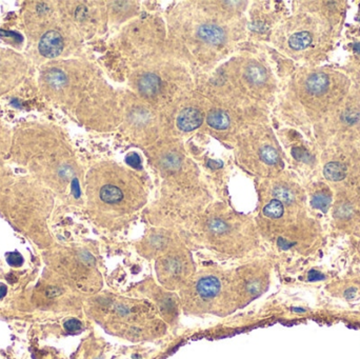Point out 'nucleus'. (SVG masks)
Wrapping results in <instances>:
<instances>
[{"instance_id":"10","label":"nucleus","mask_w":360,"mask_h":359,"mask_svg":"<svg viewBox=\"0 0 360 359\" xmlns=\"http://www.w3.org/2000/svg\"><path fill=\"white\" fill-rule=\"evenodd\" d=\"M139 91L145 96H154L161 88V80L153 73H147L139 79L138 82Z\"/></svg>"},{"instance_id":"7","label":"nucleus","mask_w":360,"mask_h":359,"mask_svg":"<svg viewBox=\"0 0 360 359\" xmlns=\"http://www.w3.org/2000/svg\"><path fill=\"white\" fill-rule=\"evenodd\" d=\"M202 115L201 113L194 108L184 109L180 112L177 118L178 128L184 132H190L197 129L202 124Z\"/></svg>"},{"instance_id":"15","label":"nucleus","mask_w":360,"mask_h":359,"mask_svg":"<svg viewBox=\"0 0 360 359\" xmlns=\"http://www.w3.org/2000/svg\"><path fill=\"white\" fill-rule=\"evenodd\" d=\"M283 203L277 199L271 200L263 207V214L269 218L277 219L283 215Z\"/></svg>"},{"instance_id":"21","label":"nucleus","mask_w":360,"mask_h":359,"mask_svg":"<svg viewBox=\"0 0 360 359\" xmlns=\"http://www.w3.org/2000/svg\"><path fill=\"white\" fill-rule=\"evenodd\" d=\"M353 213V207L350 203H344L337 207V210L335 212L337 217H340V218H347V217H350Z\"/></svg>"},{"instance_id":"4","label":"nucleus","mask_w":360,"mask_h":359,"mask_svg":"<svg viewBox=\"0 0 360 359\" xmlns=\"http://www.w3.org/2000/svg\"><path fill=\"white\" fill-rule=\"evenodd\" d=\"M156 271L159 281L167 289H182L194 275L191 259L181 253L168 254L157 259Z\"/></svg>"},{"instance_id":"5","label":"nucleus","mask_w":360,"mask_h":359,"mask_svg":"<svg viewBox=\"0 0 360 359\" xmlns=\"http://www.w3.org/2000/svg\"><path fill=\"white\" fill-rule=\"evenodd\" d=\"M263 278L256 274L252 264L237 269L233 272V287L237 307H243L260 295L263 288Z\"/></svg>"},{"instance_id":"3","label":"nucleus","mask_w":360,"mask_h":359,"mask_svg":"<svg viewBox=\"0 0 360 359\" xmlns=\"http://www.w3.org/2000/svg\"><path fill=\"white\" fill-rule=\"evenodd\" d=\"M181 299L186 311L194 314H223L237 307L233 272L206 270L192 276L182 288Z\"/></svg>"},{"instance_id":"22","label":"nucleus","mask_w":360,"mask_h":359,"mask_svg":"<svg viewBox=\"0 0 360 359\" xmlns=\"http://www.w3.org/2000/svg\"><path fill=\"white\" fill-rule=\"evenodd\" d=\"M359 118V113L355 110H348L344 113V119L348 122V124H354Z\"/></svg>"},{"instance_id":"26","label":"nucleus","mask_w":360,"mask_h":359,"mask_svg":"<svg viewBox=\"0 0 360 359\" xmlns=\"http://www.w3.org/2000/svg\"><path fill=\"white\" fill-rule=\"evenodd\" d=\"M355 293H356V289L355 288H350L349 290H347L345 292V296L348 298V299H351L353 298L355 296Z\"/></svg>"},{"instance_id":"27","label":"nucleus","mask_w":360,"mask_h":359,"mask_svg":"<svg viewBox=\"0 0 360 359\" xmlns=\"http://www.w3.org/2000/svg\"><path fill=\"white\" fill-rule=\"evenodd\" d=\"M354 51L356 52V53H359L360 54V42H358V43H355L354 44Z\"/></svg>"},{"instance_id":"9","label":"nucleus","mask_w":360,"mask_h":359,"mask_svg":"<svg viewBox=\"0 0 360 359\" xmlns=\"http://www.w3.org/2000/svg\"><path fill=\"white\" fill-rule=\"evenodd\" d=\"M329 77L325 73H314L307 79L306 87L309 93L313 95L320 96L329 89Z\"/></svg>"},{"instance_id":"8","label":"nucleus","mask_w":360,"mask_h":359,"mask_svg":"<svg viewBox=\"0 0 360 359\" xmlns=\"http://www.w3.org/2000/svg\"><path fill=\"white\" fill-rule=\"evenodd\" d=\"M197 35L201 40L212 44H220L225 41L226 35L221 27L216 24L207 23L199 26Z\"/></svg>"},{"instance_id":"20","label":"nucleus","mask_w":360,"mask_h":359,"mask_svg":"<svg viewBox=\"0 0 360 359\" xmlns=\"http://www.w3.org/2000/svg\"><path fill=\"white\" fill-rule=\"evenodd\" d=\"M292 155L295 159L299 160V162H302V163L310 164L313 162L312 155L308 152L307 150H304L302 148H294L292 150Z\"/></svg>"},{"instance_id":"14","label":"nucleus","mask_w":360,"mask_h":359,"mask_svg":"<svg viewBox=\"0 0 360 359\" xmlns=\"http://www.w3.org/2000/svg\"><path fill=\"white\" fill-rule=\"evenodd\" d=\"M312 43V36L309 32H298L292 35L289 44L294 50H304Z\"/></svg>"},{"instance_id":"16","label":"nucleus","mask_w":360,"mask_h":359,"mask_svg":"<svg viewBox=\"0 0 360 359\" xmlns=\"http://www.w3.org/2000/svg\"><path fill=\"white\" fill-rule=\"evenodd\" d=\"M331 202H332L331 197L326 193H317L314 195L311 199V204L314 209L320 210L324 213L328 211L329 206L331 205Z\"/></svg>"},{"instance_id":"23","label":"nucleus","mask_w":360,"mask_h":359,"mask_svg":"<svg viewBox=\"0 0 360 359\" xmlns=\"http://www.w3.org/2000/svg\"><path fill=\"white\" fill-rule=\"evenodd\" d=\"M126 163H127V165H130L131 167H133L135 169H140V166H141L140 158L137 154L128 155L126 157Z\"/></svg>"},{"instance_id":"25","label":"nucleus","mask_w":360,"mask_h":359,"mask_svg":"<svg viewBox=\"0 0 360 359\" xmlns=\"http://www.w3.org/2000/svg\"><path fill=\"white\" fill-rule=\"evenodd\" d=\"M277 244H278V247L281 248L282 250H288V249H290L291 247H293L294 242H290V241H288L287 239H284V238H282V237H279L278 240H277Z\"/></svg>"},{"instance_id":"6","label":"nucleus","mask_w":360,"mask_h":359,"mask_svg":"<svg viewBox=\"0 0 360 359\" xmlns=\"http://www.w3.org/2000/svg\"><path fill=\"white\" fill-rule=\"evenodd\" d=\"M64 46L62 35L57 30L44 32L38 43L39 53L43 57L54 58L60 55Z\"/></svg>"},{"instance_id":"19","label":"nucleus","mask_w":360,"mask_h":359,"mask_svg":"<svg viewBox=\"0 0 360 359\" xmlns=\"http://www.w3.org/2000/svg\"><path fill=\"white\" fill-rule=\"evenodd\" d=\"M259 155L263 162L267 165H275L278 163L279 156L278 153L276 152V150L272 147H264L260 150Z\"/></svg>"},{"instance_id":"11","label":"nucleus","mask_w":360,"mask_h":359,"mask_svg":"<svg viewBox=\"0 0 360 359\" xmlns=\"http://www.w3.org/2000/svg\"><path fill=\"white\" fill-rule=\"evenodd\" d=\"M324 174L331 181H340L347 176V168L340 163H329L324 169Z\"/></svg>"},{"instance_id":"13","label":"nucleus","mask_w":360,"mask_h":359,"mask_svg":"<svg viewBox=\"0 0 360 359\" xmlns=\"http://www.w3.org/2000/svg\"><path fill=\"white\" fill-rule=\"evenodd\" d=\"M245 77L248 81L252 83H256V84L263 83L266 79V72H265L264 68L261 67L260 64L252 63L248 65L246 69Z\"/></svg>"},{"instance_id":"18","label":"nucleus","mask_w":360,"mask_h":359,"mask_svg":"<svg viewBox=\"0 0 360 359\" xmlns=\"http://www.w3.org/2000/svg\"><path fill=\"white\" fill-rule=\"evenodd\" d=\"M208 228L211 233H213L215 235H224L230 230L229 224L219 218L211 219L208 222Z\"/></svg>"},{"instance_id":"1","label":"nucleus","mask_w":360,"mask_h":359,"mask_svg":"<svg viewBox=\"0 0 360 359\" xmlns=\"http://www.w3.org/2000/svg\"><path fill=\"white\" fill-rule=\"evenodd\" d=\"M88 196L96 214L105 215L112 221L131 214L142 204V188L131 175L113 168L93 174L89 179Z\"/></svg>"},{"instance_id":"2","label":"nucleus","mask_w":360,"mask_h":359,"mask_svg":"<svg viewBox=\"0 0 360 359\" xmlns=\"http://www.w3.org/2000/svg\"><path fill=\"white\" fill-rule=\"evenodd\" d=\"M97 317L111 333L127 339H146L159 334L162 325L155 309L146 301L101 296L96 301Z\"/></svg>"},{"instance_id":"28","label":"nucleus","mask_w":360,"mask_h":359,"mask_svg":"<svg viewBox=\"0 0 360 359\" xmlns=\"http://www.w3.org/2000/svg\"><path fill=\"white\" fill-rule=\"evenodd\" d=\"M359 20H360V19H359Z\"/></svg>"},{"instance_id":"17","label":"nucleus","mask_w":360,"mask_h":359,"mask_svg":"<svg viewBox=\"0 0 360 359\" xmlns=\"http://www.w3.org/2000/svg\"><path fill=\"white\" fill-rule=\"evenodd\" d=\"M273 196L275 199L279 200L282 203H287V204L292 203L295 199L294 193L290 190V188L285 187L283 185L276 186L273 190Z\"/></svg>"},{"instance_id":"12","label":"nucleus","mask_w":360,"mask_h":359,"mask_svg":"<svg viewBox=\"0 0 360 359\" xmlns=\"http://www.w3.org/2000/svg\"><path fill=\"white\" fill-rule=\"evenodd\" d=\"M208 124L214 129L225 130L230 125V117L224 111L214 110L209 113Z\"/></svg>"},{"instance_id":"24","label":"nucleus","mask_w":360,"mask_h":359,"mask_svg":"<svg viewBox=\"0 0 360 359\" xmlns=\"http://www.w3.org/2000/svg\"><path fill=\"white\" fill-rule=\"evenodd\" d=\"M326 276L324 274H321L315 270H312L309 273V280L310 281H318V280H324Z\"/></svg>"}]
</instances>
